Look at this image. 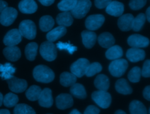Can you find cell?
<instances>
[{"label":"cell","instance_id":"cell-49","mask_svg":"<svg viewBox=\"0 0 150 114\" xmlns=\"http://www.w3.org/2000/svg\"><path fill=\"white\" fill-rule=\"evenodd\" d=\"M0 114H11L9 110L6 109H0Z\"/></svg>","mask_w":150,"mask_h":114},{"label":"cell","instance_id":"cell-20","mask_svg":"<svg viewBox=\"0 0 150 114\" xmlns=\"http://www.w3.org/2000/svg\"><path fill=\"white\" fill-rule=\"evenodd\" d=\"M81 36L83 44L87 49H91L94 46L97 39L96 33L90 30H85L81 32Z\"/></svg>","mask_w":150,"mask_h":114},{"label":"cell","instance_id":"cell-38","mask_svg":"<svg viewBox=\"0 0 150 114\" xmlns=\"http://www.w3.org/2000/svg\"><path fill=\"white\" fill-rule=\"evenodd\" d=\"M141 70L139 67H134L128 74V78L132 82H138L140 80Z\"/></svg>","mask_w":150,"mask_h":114},{"label":"cell","instance_id":"cell-18","mask_svg":"<svg viewBox=\"0 0 150 114\" xmlns=\"http://www.w3.org/2000/svg\"><path fill=\"white\" fill-rule=\"evenodd\" d=\"M3 54L5 58L11 61H16L21 56V50L16 46H6L3 50Z\"/></svg>","mask_w":150,"mask_h":114},{"label":"cell","instance_id":"cell-42","mask_svg":"<svg viewBox=\"0 0 150 114\" xmlns=\"http://www.w3.org/2000/svg\"><path fill=\"white\" fill-rule=\"evenodd\" d=\"M141 75L142 77L145 78H148L150 77V60H146L142 67V69L141 70Z\"/></svg>","mask_w":150,"mask_h":114},{"label":"cell","instance_id":"cell-1","mask_svg":"<svg viewBox=\"0 0 150 114\" xmlns=\"http://www.w3.org/2000/svg\"><path fill=\"white\" fill-rule=\"evenodd\" d=\"M33 76L38 82L49 83L54 78V73L52 69L45 65H38L33 70Z\"/></svg>","mask_w":150,"mask_h":114},{"label":"cell","instance_id":"cell-47","mask_svg":"<svg viewBox=\"0 0 150 114\" xmlns=\"http://www.w3.org/2000/svg\"><path fill=\"white\" fill-rule=\"evenodd\" d=\"M8 6V3L3 0H0V13Z\"/></svg>","mask_w":150,"mask_h":114},{"label":"cell","instance_id":"cell-24","mask_svg":"<svg viewBox=\"0 0 150 114\" xmlns=\"http://www.w3.org/2000/svg\"><path fill=\"white\" fill-rule=\"evenodd\" d=\"M94 84L98 90L107 91L110 87V81L105 75L99 74L96 77Z\"/></svg>","mask_w":150,"mask_h":114},{"label":"cell","instance_id":"cell-13","mask_svg":"<svg viewBox=\"0 0 150 114\" xmlns=\"http://www.w3.org/2000/svg\"><path fill=\"white\" fill-rule=\"evenodd\" d=\"M73 105V99L69 94H60L56 98V105L59 109L64 110L71 107Z\"/></svg>","mask_w":150,"mask_h":114},{"label":"cell","instance_id":"cell-2","mask_svg":"<svg viewBox=\"0 0 150 114\" xmlns=\"http://www.w3.org/2000/svg\"><path fill=\"white\" fill-rule=\"evenodd\" d=\"M22 36L29 40L34 39L36 35V27L35 23L29 19L22 20L18 29Z\"/></svg>","mask_w":150,"mask_h":114},{"label":"cell","instance_id":"cell-10","mask_svg":"<svg viewBox=\"0 0 150 114\" xmlns=\"http://www.w3.org/2000/svg\"><path fill=\"white\" fill-rule=\"evenodd\" d=\"M104 16L101 14H94L88 16L85 21L86 27L89 30H96L104 23Z\"/></svg>","mask_w":150,"mask_h":114},{"label":"cell","instance_id":"cell-29","mask_svg":"<svg viewBox=\"0 0 150 114\" xmlns=\"http://www.w3.org/2000/svg\"><path fill=\"white\" fill-rule=\"evenodd\" d=\"M54 25V20L50 15H45L39 20V27L43 32L50 30Z\"/></svg>","mask_w":150,"mask_h":114},{"label":"cell","instance_id":"cell-36","mask_svg":"<svg viewBox=\"0 0 150 114\" xmlns=\"http://www.w3.org/2000/svg\"><path fill=\"white\" fill-rule=\"evenodd\" d=\"M19 101V98L17 95L12 92L6 94L3 98V103L7 108L15 106Z\"/></svg>","mask_w":150,"mask_h":114},{"label":"cell","instance_id":"cell-12","mask_svg":"<svg viewBox=\"0 0 150 114\" xmlns=\"http://www.w3.org/2000/svg\"><path fill=\"white\" fill-rule=\"evenodd\" d=\"M128 44L135 48L146 47L149 44L148 38L139 34H133L129 36L127 39Z\"/></svg>","mask_w":150,"mask_h":114},{"label":"cell","instance_id":"cell-11","mask_svg":"<svg viewBox=\"0 0 150 114\" xmlns=\"http://www.w3.org/2000/svg\"><path fill=\"white\" fill-rule=\"evenodd\" d=\"M22 36L18 29L9 30L5 35L3 42L6 46H13L18 44L22 40Z\"/></svg>","mask_w":150,"mask_h":114},{"label":"cell","instance_id":"cell-4","mask_svg":"<svg viewBox=\"0 0 150 114\" xmlns=\"http://www.w3.org/2000/svg\"><path fill=\"white\" fill-rule=\"evenodd\" d=\"M128 66V62L124 58L113 60L108 66L110 74L115 77H120L125 72Z\"/></svg>","mask_w":150,"mask_h":114},{"label":"cell","instance_id":"cell-23","mask_svg":"<svg viewBox=\"0 0 150 114\" xmlns=\"http://www.w3.org/2000/svg\"><path fill=\"white\" fill-rule=\"evenodd\" d=\"M56 22L59 26H70L73 22V18L71 13L68 12H63L59 13L56 18Z\"/></svg>","mask_w":150,"mask_h":114},{"label":"cell","instance_id":"cell-9","mask_svg":"<svg viewBox=\"0 0 150 114\" xmlns=\"http://www.w3.org/2000/svg\"><path fill=\"white\" fill-rule=\"evenodd\" d=\"M6 81L9 89L15 93L23 92L28 87V83L25 80L20 79L15 76H12Z\"/></svg>","mask_w":150,"mask_h":114},{"label":"cell","instance_id":"cell-26","mask_svg":"<svg viewBox=\"0 0 150 114\" xmlns=\"http://www.w3.org/2000/svg\"><path fill=\"white\" fill-rule=\"evenodd\" d=\"M16 68L9 63L5 64H0V77L3 79L7 80L13 76Z\"/></svg>","mask_w":150,"mask_h":114},{"label":"cell","instance_id":"cell-30","mask_svg":"<svg viewBox=\"0 0 150 114\" xmlns=\"http://www.w3.org/2000/svg\"><path fill=\"white\" fill-rule=\"evenodd\" d=\"M77 77L71 72H63L60 75V82L62 85L65 87H71L76 83Z\"/></svg>","mask_w":150,"mask_h":114},{"label":"cell","instance_id":"cell-41","mask_svg":"<svg viewBox=\"0 0 150 114\" xmlns=\"http://www.w3.org/2000/svg\"><path fill=\"white\" fill-rule=\"evenodd\" d=\"M146 3V0H130L129 6L131 9L137 11L142 8Z\"/></svg>","mask_w":150,"mask_h":114},{"label":"cell","instance_id":"cell-3","mask_svg":"<svg viewBox=\"0 0 150 114\" xmlns=\"http://www.w3.org/2000/svg\"><path fill=\"white\" fill-rule=\"evenodd\" d=\"M39 52L41 56L48 61L54 60L57 57V50L56 45L53 42L45 41L40 46Z\"/></svg>","mask_w":150,"mask_h":114},{"label":"cell","instance_id":"cell-31","mask_svg":"<svg viewBox=\"0 0 150 114\" xmlns=\"http://www.w3.org/2000/svg\"><path fill=\"white\" fill-rule=\"evenodd\" d=\"M129 109L131 114H147L145 105L138 100H134L131 102Z\"/></svg>","mask_w":150,"mask_h":114},{"label":"cell","instance_id":"cell-34","mask_svg":"<svg viewBox=\"0 0 150 114\" xmlns=\"http://www.w3.org/2000/svg\"><path fill=\"white\" fill-rule=\"evenodd\" d=\"M13 114H36V112L29 105L25 103H19L15 106Z\"/></svg>","mask_w":150,"mask_h":114},{"label":"cell","instance_id":"cell-6","mask_svg":"<svg viewBox=\"0 0 150 114\" xmlns=\"http://www.w3.org/2000/svg\"><path fill=\"white\" fill-rule=\"evenodd\" d=\"M92 99L101 108H108L111 103V96L110 93L104 91H96L91 94Z\"/></svg>","mask_w":150,"mask_h":114},{"label":"cell","instance_id":"cell-21","mask_svg":"<svg viewBox=\"0 0 150 114\" xmlns=\"http://www.w3.org/2000/svg\"><path fill=\"white\" fill-rule=\"evenodd\" d=\"M67 30L65 26H59L53 29L49 30L46 34V39L48 41L54 42L61 38L66 34Z\"/></svg>","mask_w":150,"mask_h":114},{"label":"cell","instance_id":"cell-25","mask_svg":"<svg viewBox=\"0 0 150 114\" xmlns=\"http://www.w3.org/2000/svg\"><path fill=\"white\" fill-rule=\"evenodd\" d=\"M115 88L118 93L123 95H128L132 92V88L124 78L118 80L115 82Z\"/></svg>","mask_w":150,"mask_h":114},{"label":"cell","instance_id":"cell-48","mask_svg":"<svg viewBox=\"0 0 150 114\" xmlns=\"http://www.w3.org/2000/svg\"><path fill=\"white\" fill-rule=\"evenodd\" d=\"M145 17H146V19L148 20V21L150 22V7L149 6L146 9Z\"/></svg>","mask_w":150,"mask_h":114},{"label":"cell","instance_id":"cell-40","mask_svg":"<svg viewBox=\"0 0 150 114\" xmlns=\"http://www.w3.org/2000/svg\"><path fill=\"white\" fill-rule=\"evenodd\" d=\"M56 47L59 48L60 50H67L70 54H73L74 51L77 50V47L74 46L72 44H70V43H63L61 42H58L56 44Z\"/></svg>","mask_w":150,"mask_h":114},{"label":"cell","instance_id":"cell-44","mask_svg":"<svg viewBox=\"0 0 150 114\" xmlns=\"http://www.w3.org/2000/svg\"><path fill=\"white\" fill-rule=\"evenodd\" d=\"M100 109L94 105L88 106L84 112V114H99Z\"/></svg>","mask_w":150,"mask_h":114},{"label":"cell","instance_id":"cell-17","mask_svg":"<svg viewBox=\"0 0 150 114\" xmlns=\"http://www.w3.org/2000/svg\"><path fill=\"white\" fill-rule=\"evenodd\" d=\"M19 11L25 14H32L38 9V5L34 0H21L18 4Z\"/></svg>","mask_w":150,"mask_h":114},{"label":"cell","instance_id":"cell-39","mask_svg":"<svg viewBox=\"0 0 150 114\" xmlns=\"http://www.w3.org/2000/svg\"><path fill=\"white\" fill-rule=\"evenodd\" d=\"M102 70L101 65L98 62H94L91 64H90L87 67L86 72L85 75L87 77H92L96 74L97 73L100 72Z\"/></svg>","mask_w":150,"mask_h":114},{"label":"cell","instance_id":"cell-8","mask_svg":"<svg viewBox=\"0 0 150 114\" xmlns=\"http://www.w3.org/2000/svg\"><path fill=\"white\" fill-rule=\"evenodd\" d=\"M18 16V11L13 7L5 8L0 14V23L5 26L12 25Z\"/></svg>","mask_w":150,"mask_h":114},{"label":"cell","instance_id":"cell-14","mask_svg":"<svg viewBox=\"0 0 150 114\" xmlns=\"http://www.w3.org/2000/svg\"><path fill=\"white\" fill-rule=\"evenodd\" d=\"M40 106L44 108H50L53 103L52 90L49 88H45L42 90L38 98Z\"/></svg>","mask_w":150,"mask_h":114},{"label":"cell","instance_id":"cell-28","mask_svg":"<svg viewBox=\"0 0 150 114\" xmlns=\"http://www.w3.org/2000/svg\"><path fill=\"white\" fill-rule=\"evenodd\" d=\"M70 92L74 97L79 99H85L87 96V93L84 86L79 83H75L70 87Z\"/></svg>","mask_w":150,"mask_h":114},{"label":"cell","instance_id":"cell-50","mask_svg":"<svg viewBox=\"0 0 150 114\" xmlns=\"http://www.w3.org/2000/svg\"><path fill=\"white\" fill-rule=\"evenodd\" d=\"M69 114H81V113L77 109H73V110L70 112Z\"/></svg>","mask_w":150,"mask_h":114},{"label":"cell","instance_id":"cell-27","mask_svg":"<svg viewBox=\"0 0 150 114\" xmlns=\"http://www.w3.org/2000/svg\"><path fill=\"white\" fill-rule=\"evenodd\" d=\"M123 55V51L122 48L118 45L112 46L108 48L105 52V57L108 60H114L120 58Z\"/></svg>","mask_w":150,"mask_h":114},{"label":"cell","instance_id":"cell-52","mask_svg":"<svg viewBox=\"0 0 150 114\" xmlns=\"http://www.w3.org/2000/svg\"><path fill=\"white\" fill-rule=\"evenodd\" d=\"M3 95L2 94H1V92H0V106L2 105V103H3Z\"/></svg>","mask_w":150,"mask_h":114},{"label":"cell","instance_id":"cell-35","mask_svg":"<svg viewBox=\"0 0 150 114\" xmlns=\"http://www.w3.org/2000/svg\"><path fill=\"white\" fill-rule=\"evenodd\" d=\"M146 20L145 15L143 13H139L135 18H134L132 23V29L134 31L138 32L143 27Z\"/></svg>","mask_w":150,"mask_h":114},{"label":"cell","instance_id":"cell-45","mask_svg":"<svg viewBox=\"0 0 150 114\" xmlns=\"http://www.w3.org/2000/svg\"><path fill=\"white\" fill-rule=\"evenodd\" d=\"M143 96L148 101H150V86H146L143 91Z\"/></svg>","mask_w":150,"mask_h":114},{"label":"cell","instance_id":"cell-15","mask_svg":"<svg viewBox=\"0 0 150 114\" xmlns=\"http://www.w3.org/2000/svg\"><path fill=\"white\" fill-rule=\"evenodd\" d=\"M124 11V4L117 1H112L106 7V12L113 16H120Z\"/></svg>","mask_w":150,"mask_h":114},{"label":"cell","instance_id":"cell-5","mask_svg":"<svg viewBox=\"0 0 150 114\" xmlns=\"http://www.w3.org/2000/svg\"><path fill=\"white\" fill-rule=\"evenodd\" d=\"M91 6V2L90 0H77L75 6L70 13L74 18L81 19L87 15Z\"/></svg>","mask_w":150,"mask_h":114},{"label":"cell","instance_id":"cell-53","mask_svg":"<svg viewBox=\"0 0 150 114\" xmlns=\"http://www.w3.org/2000/svg\"><path fill=\"white\" fill-rule=\"evenodd\" d=\"M47 114H51V113H47Z\"/></svg>","mask_w":150,"mask_h":114},{"label":"cell","instance_id":"cell-19","mask_svg":"<svg viewBox=\"0 0 150 114\" xmlns=\"http://www.w3.org/2000/svg\"><path fill=\"white\" fill-rule=\"evenodd\" d=\"M133 19V15L130 13L121 15L117 22V25L120 29L124 32L130 30L132 29Z\"/></svg>","mask_w":150,"mask_h":114},{"label":"cell","instance_id":"cell-33","mask_svg":"<svg viewBox=\"0 0 150 114\" xmlns=\"http://www.w3.org/2000/svg\"><path fill=\"white\" fill-rule=\"evenodd\" d=\"M42 89L40 87L33 85L30 86L26 91L25 95L26 98L31 101H35L38 99Z\"/></svg>","mask_w":150,"mask_h":114},{"label":"cell","instance_id":"cell-51","mask_svg":"<svg viewBox=\"0 0 150 114\" xmlns=\"http://www.w3.org/2000/svg\"><path fill=\"white\" fill-rule=\"evenodd\" d=\"M114 114H127V113H126L124 111H123V110H122L119 109V110H116Z\"/></svg>","mask_w":150,"mask_h":114},{"label":"cell","instance_id":"cell-32","mask_svg":"<svg viewBox=\"0 0 150 114\" xmlns=\"http://www.w3.org/2000/svg\"><path fill=\"white\" fill-rule=\"evenodd\" d=\"M38 45L36 42L28 43L25 49V54L26 58L29 61H33L37 55Z\"/></svg>","mask_w":150,"mask_h":114},{"label":"cell","instance_id":"cell-37","mask_svg":"<svg viewBox=\"0 0 150 114\" xmlns=\"http://www.w3.org/2000/svg\"><path fill=\"white\" fill-rule=\"evenodd\" d=\"M77 0H61L57 4V8L63 12L71 11L75 6Z\"/></svg>","mask_w":150,"mask_h":114},{"label":"cell","instance_id":"cell-46","mask_svg":"<svg viewBox=\"0 0 150 114\" xmlns=\"http://www.w3.org/2000/svg\"><path fill=\"white\" fill-rule=\"evenodd\" d=\"M42 5L48 6L53 4L54 2V0H38Z\"/></svg>","mask_w":150,"mask_h":114},{"label":"cell","instance_id":"cell-7","mask_svg":"<svg viewBox=\"0 0 150 114\" xmlns=\"http://www.w3.org/2000/svg\"><path fill=\"white\" fill-rule=\"evenodd\" d=\"M89 64L90 62L87 58H80L71 64L70 71L76 77H82L85 75Z\"/></svg>","mask_w":150,"mask_h":114},{"label":"cell","instance_id":"cell-43","mask_svg":"<svg viewBox=\"0 0 150 114\" xmlns=\"http://www.w3.org/2000/svg\"><path fill=\"white\" fill-rule=\"evenodd\" d=\"M112 1V0H95V6L98 9H103Z\"/></svg>","mask_w":150,"mask_h":114},{"label":"cell","instance_id":"cell-16","mask_svg":"<svg viewBox=\"0 0 150 114\" xmlns=\"http://www.w3.org/2000/svg\"><path fill=\"white\" fill-rule=\"evenodd\" d=\"M126 56L131 62L136 63L144 60L145 53L144 50L139 48L132 47L127 51Z\"/></svg>","mask_w":150,"mask_h":114},{"label":"cell","instance_id":"cell-22","mask_svg":"<svg viewBox=\"0 0 150 114\" xmlns=\"http://www.w3.org/2000/svg\"><path fill=\"white\" fill-rule=\"evenodd\" d=\"M98 42L103 48H109L113 46L115 43V39L109 32H103L98 37Z\"/></svg>","mask_w":150,"mask_h":114}]
</instances>
